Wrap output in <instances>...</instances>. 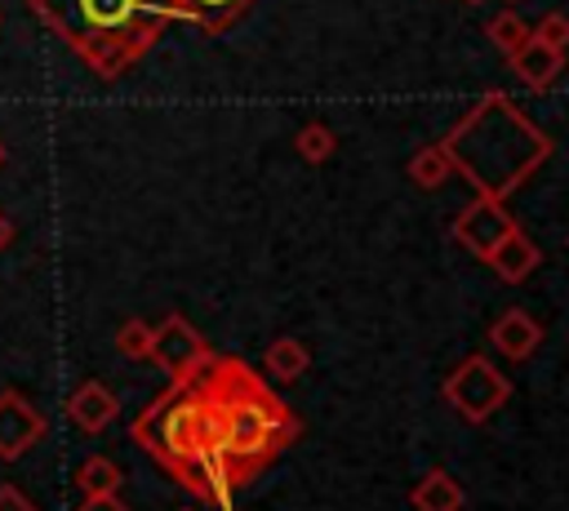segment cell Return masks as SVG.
<instances>
[{"label":"cell","mask_w":569,"mask_h":511,"mask_svg":"<svg viewBox=\"0 0 569 511\" xmlns=\"http://www.w3.org/2000/svg\"><path fill=\"white\" fill-rule=\"evenodd\" d=\"M27 4L102 76H116L156 31L142 0H27Z\"/></svg>","instance_id":"6da1fadb"},{"label":"cell","mask_w":569,"mask_h":511,"mask_svg":"<svg viewBox=\"0 0 569 511\" xmlns=\"http://www.w3.org/2000/svg\"><path fill=\"white\" fill-rule=\"evenodd\" d=\"M133 440L173 475L218 453V418H213V400L200 387V373L191 382H173V391H164L133 422Z\"/></svg>","instance_id":"7a4b0ae2"},{"label":"cell","mask_w":569,"mask_h":511,"mask_svg":"<svg viewBox=\"0 0 569 511\" xmlns=\"http://www.w3.org/2000/svg\"><path fill=\"white\" fill-rule=\"evenodd\" d=\"M507 378L489 364V360H480V355H471L449 382H445V400L467 418V422H485L502 400H507Z\"/></svg>","instance_id":"3957f363"},{"label":"cell","mask_w":569,"mask_h":511,"mask_svg":"<svg viewBox=\"0 0 569 511\" xmlns=\"http://www.w3.org/2000/svg\"><path fill=\"white\" fill-rule=\"evenodd\" d=\"M151 360H156L173 382H191V378L209 364V347H204V338H200L182 315H169V320L151 333Z\"/></svg>","instance_id":"277c9868"},{"label":"cell","mask_w":569,"mask_h":511,"mask_svg":"<svg viewBox=\"0 0 569 511\" xmlns=\"http://www.w3.org/2000/svg\"><path fill=\"white\" fill-rule=\"evenodd\" d=\"M44 435V413L22 391H0V462H18Z\"/></svg>","instance_id":"5b68a950"},{"label":"cell","mask_w":569,"mask_h":511,"mask_svg":"<svg viewBox=\"0 0 569 511\" xmlns=\"http://www.w3.org/2000/svg\"><path fill=\"white\" fill-rule=\"evenodd\" d=\"M116 413H120V400H116L98 378L80 382V387L67 395V418H71V427H80V431H89V435L107 431V427L116 422Z\"/></svg>","instance_id":"8992f818"},{"label":"cell","mask_w":569,"mask_h":511,"mask_svg":"<svg viewBox=\"0 0 569 511\" xmlns=\"http://www.w3.org/2000/svg\"><path fill=\"white\" fill-rule=\"evenodd\" d=\"M409 502H413V511H462V484L449 475V471H427L418 484H413V493H409Z\"/></svg>","instance_id":"52a82bcc"},{"label":"cell","mask_w":569,"mask_h":511,"mask_svg":"<svg viewBox=\"0 0 569 511\" xmlns=\"http://www.w3.org/2000/svg\"><path fill=\"white\" fill-rule=\"evenodd\" d=\"M538 324L525 315V311H507L498 324H493V342H498V351L502 355H511V360H525L533 347H538Z\"/></svg>","instance_id":"ba28073f"},{"label":"cell","mask_w":569,"mask_h":511,"mask_svg":"<svg viewBox=\"0 0 569 511\" xmlns=\"http://www.w3.org/2000/svg\"><path fill=\"white\" fill-rule=\"evenodd\" d=\"M76 489H80L84 498H116V489H120V467H116L111 458L93 453V458H84V462L76 467Z\"/></svg>","instance_id":"9c48e42d"},{"label":"cell","mask_w":569,"mask_h":511,"mask_svg":"<svg viewBox=\"0 0 569 511\" xmlns=\"http://www.w3.org/2000/svg\"><path fill=\"white\" fill-rule=\"evenodd\" d=\"M307 369V351H302V342H293V338H280V342H271V351H267V373L271 378H298Z\"/></svg>","instance_id":"30bf717a"},{"label":"cell","mask_w":569,"mask_h":511,"mask_svg":"<svg viewBox=\"0 0 569 511\" xmlns=\"http://www.w3.org/2000/svg\"><path fill=\"white\" fill-rule=\"evenodd\" d=\"M151 324H142V320H124L120 324V333H116V351L124 355V360H151Z\"/></svg>","instance_id":"8fae6325"},{"label":"cell","mask_w":569,"mask_h":511,"mask_svg":"<svg viewBox=\"0 0 569 511\" xmlns=\"http://www.w3.org/2000/svg\"><path fill=\"white\" fill-rule=\"evenodd\" d=\"M493 262H498V271H502L507 280H520V275L538 262V253H533L529 244H520V240H507V244L493 249Z\"/></svg>","instance_id":"7c38bea8"},{"label":"cell","mask_w":569,"mask_h":511,"mask_svg":"<svg viewBox=\"0 0 569 511\" xmlns=\"http://www.w3.org/2000/svg\"><path fill=\"white\" fill-rule=\"evenodd\" d=\"M0 511H40L18 484H0Z\"/></svg>","instance_id":"4fadbf2b"},{"label":"cell","mask_w":569,"mask_h":511,"mask_svg":"<svg viewBox=\"0 0 569 511\" xmlns=\"http://www.w3.org/2000/svg\"><path fill=\"white\" fill-rule=\"evenodd\" d=\"M76 511H129L120 498H84Z\"/></svg>","instance_id":"5bb4252c"},{"label":"cell","mask_w":569,"mask_h":511,"mask_svg":"<svg viewBox=\"0 0 569 511\" xmlns=\"http://www.w3.org/2000/svg\"><path fill=\"white\" fill-rule=\"evenodd\" d=\"M9 240H13V222H9L4 213H0V253L9 249Z\"/></svg>","instance_id":"9a60e30c"},{"label":"cell","mask_w":569,"mask_h":511,"mask_svg":"<svg viewBox=\"0 0 569 511\" xmlns=\"http://www.w3.org/2000/svg\"><path fill=\"white\" fill-rule=\"evenodd\" d=\"M191 9H222V4H231V0H187Z\"/></svg>","instance_id":"2e32d148"},{"label":"cell","mask_w":569,"mask_h":511,"mask_svg":"<svg viewBox=\"0 0 569 511\" xmlns=\"http://www.w3.org/2000/svg\"><path fill=\"white\" fill-rule=\"evenodd\" d=\"M0 164H4V142H0Z\"/></svg>","instance_id":"e0dca14e"},{"label":"cell","mask_w":569,"mask_h":511,"mask_svg":"<svg viewBox=\"0 0 569 511\" xmlns=\"http://www.w3.org/2000/svg\"><path fill=\"white\" fill-rule=\"evenodd\" d=\"M0 22H4V13H0Z\"/></svg>","instance_id":"ac0fdd59"}]
</instances>
